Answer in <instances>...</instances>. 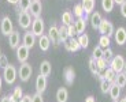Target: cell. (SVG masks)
Segmentation results:
<instances>
[{"instance_id": "cell-1", "label": "cell", "mask_w": 126, "mask_h": 102, "mask_svg": "<svg viewBox=\"0 0 126 102\" xmlns=\"http://www.w3.org/2000/svg\"><path fill=\"white\" fill-rule=\"evenodd\" d=\"M1 76H3L4 82L7 84H14L16 80V76H18V71L13 64H8L7 67L3 68V75Z\"/></svg>"}, {"instance_id": "cell-2", "label": "cell", "mask_w": 126, "mask_h": 102, "mask_svg": "<svg viewBox=\"0 0 126 102\" xmlns=\"http://www.w3.org/2000/svg\"><path fill=\"white\" fill-rule=\"evenodd\" d=\"M32 18H30V14L28 11H18V23H19V27L23 29V30H28L32 25Z\"/></svg>"}, {"instance_id": "cell-3", "label": "cell", "mask_w": 126, "mask_h": 102, "mask_svg": "<svg viewBox=\"0 0 126 102\" xmlns=\"http://www.w3.org/2000/svg\"><path fill=\"white\" fill-rule=\"evenodd\" d=\"M19 79L22 82H28L29 79H30L32 74H33V68H32V65L29 64V63H22L21 64V67H19Z\"/></svg>"}, {"instance_id": "cell-4", "label": "cell", "mask_w": 126, "mask_h": 102, "mask_svg": "<svg viewBox=\"0 0 126 102\" xmlns=\"http://www.w3.org/2000/svg\"><path fill=\"white\" fill-rule=\"evenodd\" d=\"M99 31L101 33V35H108V37H111V35H114V26L112 23H111L108 19H101L100 25H99Z\"/></svg>"}, {"instance_id": "cell-5", "label": "cell", "mask_w": 126, "mask_h": 102, "mask_svg": "<svg viewBox=\"0 0 126 102\" xmlns=\"http://www.w3.org/2000/svg\"><path fill=\"white\" fill-rule=\"evenodd\" d=\"M123 67H125V59H123V56H121V55L114 56L112 59L110 60V68H112L117 74L123 71Z\"/></svg>"}, {"instance_id": "cell-6", "label": "cell", "mask_w": 126, "mask_h": 102, "mask_svg": "<svg viewBox=\"0 0 126 102\" xmlns=\"http://www.w3.org/2000/svg\"><path fill=\"white\" fill-rule=\"evenodd\" d=\"M32 33L34 34L36 37H41L44 34V21L40 16L34 18L32 22Z\"/></svg>"}, {"instance_id": "cell-7", "label": "cell", "mask_w": 126, "mask_h": 102, "mask_svg": "<svg viewBox=\"0 0 126 102\" xmlns=\"http://www.w3.org/2000/svg\"><path fill=\"white\" fill-rule=\"evenodd\" d=\"M0 30H1V34H3V35H7V37L14 31V25H13V22H11V19H10V16H4V18L1 19Z\"/></svg>"}, {"instance_id": "cell-8", "label": "cell", "mask_w": 126, "mask_h": 102, "mask_svg": "<svg viewBox=\"0 0 126 102\" xmlns=\"http://www.w3.org/2000/svg\"><path fill=\"white\" fill-rule=\"evenodd\" d=\"M29 48L25 46V45H19L18 48H16V59H18L19 63H26L29 59Z\"/></svg>"}, {"instance_id": "cell-9", "label": "cell", "mask_w": 126, "mask_h": 102, "mask_svg": "<svg viewBox=\"0 0 126 102\" xmlns=\"http://www.w3.org/2000/svg\"><path fill=\"white\" fill-rule=\"evenodd\" d=\"M63 79H64L67 86H71L74 83V80H76V71H74V68L73 67L64 68V71H63Z\"/></svg>"}, {"instance_id": "cell-10", "label": "cell", "mask_w": 126, "mask_h": 102, "mask_svg": "<svg viewBox=\"0 0 126 102\" xmlns=\"http://www.w3.org/2000/svg\"><path fill=\"white\" fill-rule=\"evenodd\" d=\"M114 40L118 45H125L126 44V29L125 27H118L114 31Z\"/></svg>"}, {"instance_id": "cell-11", "label": "cell", "mask_w": 126, "mask_h": 102, "mask_svg": "<svg viewBox=\"0 0 126 102\" xmlns=\"http://www.w3.org/2000/svg\"><path fill=\"white\" fill-rule=\"evenodd\" d=\"M48 37L51 40V44H54V45H59V27H56L55 25H52L49 29H48Z\"/></svg>"}, {"instance_id": "cell-12", "label": "cell", "mask_w": 126, "mask_h": 102, "mask_svg": "<svg viewBox=\"0 0 126 102\" xmlns=\"http://www.w3.org/2000/svg\"><path fill=\"white\" fill-rule=\"evenodd\" d=\"M63 45H64L66 50H69V52H78V50L81 49L78 40H77V38H74V37H73V38H69V40L63 44Z\"/></svg>"}, {"instance_id": "cell-13", "label": "cell", "mask_w": 126, "mask_h": 102, "mask_svg": "<svg viewBox=\"0 0 126 102\" xmlns=\"http://www.w3.org/2000/svg\"><path fill=\"white\" fill-rule=\"evenodd\" d=\"M36 90H37V93H40V94H43L45 90H47V76L40 74L36 78Z\"/></svg>"}, {"instance_id": "cell-14", "label": "cell", "mask_w": 126, "mask_h": 102, "mask_svg": "<svg viewBox=\"0 0 126 102\" xmlns=\"http://www.w3.org/2000/svg\"><path fill=\"white\" fill-rule=\"evenodd\" d=\"M22 42H23L25 46H28L29 49H32V48L34 46V44H36V35L32 33V31H26V33L23 34Z\"/></svg>"}, {"instance_id": "cell-15", "label": "cell", "mask_w": 126, "mask_h": 102, "mask_svg": "<svg viewBox=\"0 0 126 102\" xmlns=\"http://www.w3.org/2000/svg\"><path fill=\"white\" fill-rule=\"evenodd\" d=\"M30 15L34 16V18H38L41 15V11H43V6H41L40 0H33L30 6Z\"/></svg>"}, {"instance_id": "cell-16", "label": "cell", "mask_w": 126, "mask_h": 102, "mask_svg": "<svg viewBox=\"0 0 126 102\" xmlns=\"http://www.w3.org/2000/svg\"><path fill=\"white\" fill-rule=\"evenodd\" d=\"M19 41H21V35H19V31L14 30L13 33L8 35V44L10 46L13 48V49H16L19 46Z\"/></svg>"}, {"instance_id": "cell-17", "label": "cell", "mask_w": 126, "mask_h": 102, "mask_svg": "<svg viewBox=\"0 0 126 102\" xmlns=\"http://www.w3.org/2000/svg\"><path fill=\"white\" fill-rule=\"evenodd\" d=\"M38 46H40V49L43 50V52H47V50L49 49V46H51L49 37L45 35V34H43L41 37H38Z\"/></svg>"}, {"instance_id": "cell-18", "label": "cell", "mask_w": 126, "mask_h": 102, "mask_svg": "<svg viewBox=\"0 0 126 102\" xmlns=\"http://www.w3.org/2000/svg\"><path fill=\"white\" fill-rule=\"evenodd\" d=\"M108 94H110V97H111L112 101H118V98H119V95H121V87L118 86V84H115V83H111L110 84V90H108Z\"/></svg>"}, {"instance_id": "cell-19", "label": "cell", "mask_w": 126, "mask_h": 102, "mask_svg": "<svg viewBox=\"0 0 126 102\" xmlns=\"http://www.w3.org/2000/svg\"><path fill=\"white\" fill-rule=\"evenodd\" d=\"M51 72H52V65L48 60H44V61H41L40 64V74L44 75V76H49Z\"/></svg>"}, {"instance_id": "cell-20", "label": "cell", "mask_w": 126, "mask_h": 102, "mask_svg": "<svg viewBox=\"0 0 126 102\" xmlns=\"http://www.w3.org/2000/svg\"><path fill=\"white\" fill-rule=\"evenodd\" d=\"M74 26L77 29V33L82 34L86 29V18H84V16L82 18H77V21L74 22Z\"/></svg>"}, {"instance_id": "cell-21", "label": "cell", "mask_w": 126, "mask_h": 102, "mask_svg": "<svg viewBox=\"0 0 126 102\" xmlns=\"http://www.w3.org/2000/svg\"><path fill=\"white\" fill-rule=\"evenodd\" d=\"M115 76H117V72L114 71L112 68L107 67L106 69H104V75H103V78L108 82V83H114V82H115Z\"/></svg>"}, {"instance_id": "cell-22", "label": "cell", "mask_w": 126, "mask_h": 102, "mask_svg": "<svg viewBox=\"0 0 126 102\" xmlns=\"http://www.w3.org/2000/svg\"><path fill=\"white\" fill-rule=\"evenodd\" d=\"M69 99V91L64 87H60L56 91V101L58 102H67Z\"/></svg>"}, {"instance_id": "cell-23", "label": "cell", "mask_w": 126, "mask_h": 102, "mask_svg": "<svg viewBox=\"0 0 126 102\" xmlns=\"http://www.w3.org/2000/svg\"><path fill=\"white\" fill-rule=\"evenodd\" d=\"M101 15L96 11V12H92L91 14V26L94 29V30H97L99 29V25H100V22H101Z\"/></svg>"}, {"instance_id": "cell-24", "label": "cell", "mask_w": 126, "mask_h": 102, "mask_svg": "<svg viewBox=\"0 0 126 102\" xmlns=\"http://www.w3.org/2000/svg\"><path fill=\"white\" fill-rule=\"evenodd\" d=\"M82 8L85 11V14H92L94 10V0H82Z\"/></svg>"}, {"instance_id": "cell-25", "label": "cell", "mask_w": 126, "mask_h": 102, "mask_svg": "<svg viewBox=\"0 0 126 102\" xmlns=\"http://www.w3.org/2000/svg\"><path fill=\"white\" fill-rule=\"evenodd\" d=\"M69 40V33H67V26L62 25L59 27V41L62 44H64L66 41Z\"/></svg>"}, {"instance_id": "cell-26", "label": "cell", "mask_w": 126, "mask_h": 102, "mask_svg": "<svg viewBox=\"0 0 126 102\" xmlns=\"http://www.w3.org/2000/svg\"><path fill=\"white\" fill-rule=\"evenodd\" d=\"M77 40H78V42H79V46H81V48H84V49H86V48L89 46V37H88V34H85V33L79 34Z\"/></svg>"}, {"instance_id": "cell-27", "label": "cell", "mask_w": 126, "mask_h": 102, "mask_svg": "<svg viewBox=\"0 0 126 102\" xmlns=\"http://www.w3.org/2000/svg\"><path fill=\"white\" fill-rule=\"evenodd\" d=\"M114 0H101V8L104 12H111L114 10Z\"/></svg>"}, {"instance_id": "cell-28", "label": "cell", "mask_w": 126, "mask_h": 102, "mask_svg": "<svg viewBox=\"0 0 126 102\" xmlns=\"http://www.w3.org/2000/svg\"><path fill=\"white\" fill-rule=\"evenodd\" d=\"M115 84H118V86L122 89V87L126 86V74H123V72H119V74H117V76H115V82H114Z\"/></svg>"}, {"instance_id": "cell-29", "label": "cell", "mask_w": 126, "mask_h": 102, "mask_svg": "<svg viewBox=\"0 0 126 102\" xmlns=\"http://www.w3.org/2000/svg\"><path fill=\"white\" fill-rule=\"evenodd\" d=\"M62 22L64 26H69L73 23V14L70 12V11H64V12L62 14Z\"/></svg>"}, {"instance_id": "cell-30", "label": "cell", "mask_w": 126, "mask_h": 102, "mask_svg": "<svg viewBox=\"0 0 126 102\" xmlns=\"http://www.w3.org/2000/svg\"><path fill=\"white\" fill-rule=\"evenodd\" d=\"M89 69H91V72L93 75H96V76H100V71H99V68H97V65H96V61H94V59L93 57H91L89 59Z\"/></svg>"}, {"instance_id": "cell-31", "label": "cell", "mask_w": 126, "mask_h": 102, "mask_svg": "<svg viewBox=\"0 0 126 102\" xmlns=\"http://www.w3.org/2000/svg\"><path fill=\"white\" fill-rule=\"evenodd\" d=\"M99 78H100V90H101V93H103V94H107L108 90H110V84H111V83H108V82L104 79L103 75H100Z\"/></svg>"}, {"instance_id": "cell-32", "label": "cell", "mask_w": 126, "mask_h": 102, "mask_svg": "<svg viewBox=\"0 0 126 102\" xmlns=\"http://www.w3.org/2000/svg\"><path fill=\"white\" fill-rule=\"evenodd\" d=\"M94 61H96V65H97L99 71H104V69L107 68L108 63H110V61H107V60L104 59V57H100V59H96Z\"/></svg>"}, {"instance_id": "cell-33", "label": "cell", "mask_w": 126, "mask_h": 102, "mask_svg": "<svg viewBox=\"0 0 126 102\" xmlns=\"http://www.w3.org/2000/svg\"><path fill=\"white\" fill-rule=\"evenodd\" d=\"M110 37L108 35H101L100 38H99V46H101L103 49H106V48L110 46Z\"/></svg>"}, {"instance_id": "cell-34", "label": "cell", "mask_w": 126, "mask_h": 102, "mask_svg": "<svg viewBox=\"0 0 126 102\" xmlns=\"http://www.w3.org/2000/svg\"><path fill=\"white\" fill-rule=\"evenodd\" d=\"M32 1H33V0H19L18 6H19V8H21V11H28L32 6Z\"/></svg>"}, {"instance_id": "cell-35", "label": "cell", "mask_w": 126, "mask_h": 102, "mask_svg": "<svg viewBox=\"0 0 126 102\" xmlns=\"http://www.w3.org/2000/svg\"><path fill=\"white\" fill-rule=\"evenodd\" d=\"M84 15H85V11L82 8V4H76V6H74V16L82 18Z\"/></svg>"}, {"instance_id": "cell-36", "label": "cell", "mask_w": 126, "mask_h": 102, "mask_svg": "<svg viewBox=\"0 0 126 102\" xmlns=\"http://www.w3.org/2000/svg\"><path fill=\"white\" fill-rule=\"evenodd\" d=\"M103 52H104V49L97 45V46H94L93 52H92V57H93L94 60H96V59H100V57H103Z\"/></svg>"}, {"instance_id": "cell-37", "label": "cell", "mask_w": 126, "mask_h": 102, "mask_svg": "<svg viewBox=\"0 0 126 102\" xmlns=\"http://www.w3.org/2000/svg\"><path fill=\"white\" fill-rule=\"evenodd\" d=\"M11 95H13V98L15 99L16 102H18L19 99H22V97H23V91H22V89H21V87H15Z\"/></svg>"}, {"instance_id": "cell-38", "label": "cell", "mask_w": 126, "mask_h": 102, "mask_svg": "<svg viewBox=\"0 0 126 102\" xmlns=\"http://www.w3.org/2000/svg\"><path fill=\"white\" fill-rule=\"evenodd\" d=\"M103 57H104L106 60H107V61H110V60L114 57V52H112V49H111L110 46L104 49V52H103Z\"/></svg>"}, {"instance_id": "cell-39", "label": "cell", "mask_w": 126, "mask_h": 102, "mask_svg": "<svg viewBox=\"0 0 126 102\" xmlns=\"http://www.w3.org/2000/svg\"><path fill=\"white\" fill-rule=\"evenodd\" d=\"M67 33H69V38H73L74 35H77V34H78V33H77L76 26L73 25V23H71V25L67 26Z\"/></svg>"}, {"instance_id": "cell-40", "label": "cell", "mask_w": 126, "mask_h": 102, "mask_svg": "<svg viewBox=\"0 0 126 102\" xmlns=\"http://www.w3.org/2000/svg\"><path fill=\"white\" fill-rule=\"evenodd\" d=\"M7 65H8V60H7V56H6V55H1V56H0V67L4 68V67H7Z\"/></svg>"}, {"instance_id": "cell-41", "label": "cell", "mask_w": 126, "mask_h": 102, "mask_svg": "<svg viewBox=\"0 0 126 102\" xmlns=\"http://www.w3.org/2000/svg\"><path fill=\"white\" fill-rule=\"evenodd\" d=\"M32 102H44L43 95H41L40 93H36L34 95H32Z\"/></svg>"}, {"instance_id": "cell-42", "label": "cell", "mask_w": 126, "mask_h": 102, "mask_svg": "<svg viewBox=\"0 0 126 102\" xmlns=\"http://www.w3.org/2000/svg\"><path fill=\"white\" fill-rule=\"evenodd\" d=\"M0 102H16V101L13 98V95H6V97L1 98V101H0Z\"/></svg>"}, {"instance_id": "cell-43", "label": "cell", "mask_w": 126, "mask_h": 102, "mask_svg": "<svg viewBox=\"0 0 126 102\" xmlns=\"http://www.w3.org/2000/svg\"><path fill=\"white\" fill-rule=\"evenodd\" d=\"M121 14H122L123 18H126V0L121 4Z\"/></svg>"}, {"instance_id": "cell-44", "label": "cell", "mask_w": 126, "mask_h": 102, "mask_svg": "<svg viewBox=\"0 0 126 102\" xmlns=\"http://www.w3.org/2000/svg\"><path fill=\"white\" fill-rule=\"evenodd\" d=\"M19 101H22V102H32V95H30V94H23L22 99H19Z\"/></svg>"}, {"instance_id": "cell-45", "label": "cell", "mask_w": 126, "mask_h": 102, "mask_svg": "<svg viewBox=\"0 0 126 102\" xmlns=\"http://www.w3.org/2000/svg\"><path fill=\"white\" fill-rule=\"evenodd\" d=\"M85 102H96V99H94V97H92V95H89L88 98L85 99Z\"/></svg>"}, {"instance_id": "cell-46", "label": "cell", "mask_w": 126, "mask_h": 102, "mask_svg": "<svg viewBox=\"0 0 126 102\" xmlns=\"http://www.w3.org/2000/svg\"><path fill=\"white\" fill-rule=\"evenodd\" d=\"M7 1H8L10 4H18L19 0H7Z\"/></svg>"}, {"instance_id": "cell-47", "label": "cell", "mask_w": 126, "mask_h": 102, "mask_svg": "<svg viewBox=\"0 0 126 102\" xmlns=\"http://www.w3.org/2000/svg\"><path fill=\"white\" fill-rule=\"evenodd\" d=\"M123 1H125V0H114V3H115V4H119V6L123 3Z\"/></svg>"}, {"instance_id": "cell-48", "label": "cell", "mask_w": 126, "mask_h": 102, "mask_svg": "<svg viewBox=\"0 0 126 102\" xmlns=\"http://www.w3.org/2000/svg\"><path fill=\"white\" fill-rule=\"evenodd\" d=\"M1 79H3V76L0 75V93H1Z\"/></svg>"}, {"instance_id": "cell-49", "label": "cell", "mask_w": 126, "mask_h": 102, "mask_svg": "<svg viewBox=\"0 0 126 102\" xmlns=\"http://www.w3.org/2000/svg\"><path fill=\"white\" fill-rule=\"evenodd\" d=\"M122 72H123V74H126V61H125V67H123V71Z\"/></svg>"}, {"instance_id": "cell-50", "label": "cell", "mask_w": 126, "mask_h": 102, "mask_svg": "<svg viewBox=\"0 0 126 102\" xmlns=\"http://www.w3.org/2000/svg\"><path fill=\"white\" fill-rule=\"evenodd\" d=\"M119 102H126V98H122V99H121Z\"/></svg>"}, {"instance_id": "cell-51", "label": "cell", "mask_w": 126, "mask_h": 102, "mask_svg": "<svg viewBox=\"0 0 126 102\" xmlns=\"http://www.w3.org/2000/svg\"><path fill=\"white\" fill-rule=\"evenodd\" d=\"M1 55H3V53H1V49H0V56H1Z\"/></svg>"}, {"instance_id": "cell-52", "label": "cell", "mask_w": 126, "mask_h": 102, "mask_svg": "<svg viewBox=\"0 0 126 102\" xmlns=\"http://www.w3.org/2000/svg\"><path fill=\"white\" fill-rule=\"evenodd\" d=\"M114 102H118V101H114Z\"/></svg>"}, {"instance_id": "cell-53", "label": "cell", "mask_w": 126, "mask_h": 102, "mask_svg": "<svg viewBox=\"0 0 126 102\" xmlns=\"http://www.w3.org/2000/svg\"><path fill=\"white\" fill-rule=\"evenodd\" d=\"M125 98H126V97H125Z\"/></svg>"}]
</instances>
